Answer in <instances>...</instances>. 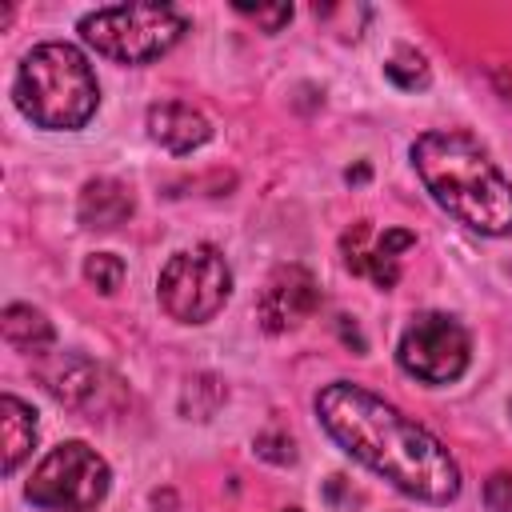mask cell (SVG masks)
<instances>
[{
	"label": "cell",
	"mask_w": 512,
	"mask_h": 512,
	"mask_svg": "<svg viewBox=\"0 0 512 512\" xmlns=\"http://www.w3.org/2000/svg\"><path fill=\"white\" fill-rule=\"evenodd\" d=\"M256 452H260L264 460H276V464L296 460V444H292V436H284V432H276V428H268V432L256 436Z\"/></svg>",
	"instance_id": "17"
},
{
	"label": "cell",
	"mask_w": 512,
	"mask_h": 512,
	"mask_svg": "<svg viewBox=\"0 0 512 512\" xmlns=\"http://www.w3.org/2000/svg\"><path fill=\"white\" fill-rule=\"evenodd\" d=\"M160 308L180 324H208L232 296V268L220 248L192 244L160 268L156 280Z\"/></svg>",
	"instance_id": "5"
},
{
	"label": "cell",
	"mask_w": 512,
	"mask_h": 512,
	"mask_svg": "<svg viewBox=\"0 0 512 512\" xmlns=\"http://www.w3.org/2000/svg\"><path fill=\"white\" fill-rule=\"evenodd\" d=\"M384 72H388V80L400 84V88H424V84H428V64H424V56L412 52V48H400V52L384 64Z\"/></svg>",
	"instance_id": "16"
},
{
	"label": "cell",
	"mask_w": 512,
	"mask_h": 512,
	"mask_svg": "<svg viewBox=\"0 0 512 512\" xmlns=\"http://www.w3.org/2000/svg\"><path fill=\"white\" fill-rule=\"evenodd\" d=\"M240 16H252V20L264 24L268 32H280V24L292 20V4H276V8H244V4H240Z\"/></svg>",
	"instance_id": "19"
},
{
	"label": "cell",
	"mask_w": 512,
	"mask_h": 512,
	"mask_svg": "<svg viewBox=\"0 0 512 512\" xmlns=\"http://www.w3.org/2000/svg\"><path fill=\"white\" fill-rule=\"evenodd\" d=\"M284 512H300V508H284Z\"/></svg>",
	"instance_id": "20"
},
{
	"label": "cell",
	"mask_w": 512,
	"mask_h": 512,
	"mask_svg": "<svg viewBox=\"0 0 512 512\" xmlns=\"http://www.w3.org/2000/svg\"><path fill=\"white\" fill-rule=\"evenodd\" d=\"M0 436H4V472L12 476L36 444V412L20 396H0Z\"/></svg>",
	"instance_id": "14"
},
{
	"label": "cell",
	"mask_w": 512,
	"mask_h": 512,
	"mask_svg": "<svg viewBox=\"0 0 512 512\" xmlns=\"http://www.w3.org/2000/svg\"><path fill=\"white\" fill-rule=\"evenodd\" d=\"M316 416L352 460L384 476L404 496L424 504H448L460 496V468L452 452L376 392L332 380L316 392Z\"/></svg>",
	"instance_id": "1"
},
{
	"label": "cell",
	"mask_w": 512,
	"mask_h": 512,
	"mask_svg": "<svg viewBox=\"0 0 512 512\" xmlns=\"http://www.w3.org/2000/svg\"><path fill=\"white\" fill-rule=\"evenodd\" d=\"M184 36L172 4H108L80 16V40L116 64H148Z\"/></svg>",
	"instance_id": "4"
},
{
	"label": "cell",
	"mask_w": 512,
	"mask_h": 512,
	"mask_svg": "<svg viewBox=\"0 0 512 512\" xmlns=\"http://www.w3.org/2000/svg\"><path fill=\"white\" fill-rule=\"evenodd\" d=\"M416 244L412 232L404 228H380L372 220H356L344 236H340V252H344V268L352 276L372 280L376 288H392L400 280V256Z\"/></svg>",
	"instance_id": "8"
},
{
	"label": "cell",
	"mask_w": 512,
	"mask_h": 512,
	"mask_svg": "<svg viewBox=\"0 0 512 512\" xmlns=\"http://www.w3.org/2000/svg\"><path fill=\"white\" fill-rule=\"evenodd\" d=\"M108 488V460L84 440H64L36 464L24 496L48 512H88L108 496Z\"/></svg>",
	"instance_id": "6"
},
{
	"label": "cell",
	"mask_w": 512,
	"mask_h": 512,
	"mask_svg": "<svg viewBox=\"0 0 512 512\" xmlns=\"http://www.w3.org/2000/svg\"><path fill=\"white\" fill-rule=\"evenodd\" d=\"M412 168L428 196L464 228L480 236L512 232V184L468 132H424L412 144Z\"/></svg>",
	"instance_id": "2"
},
{
	"label": "cell",
	"mask_w": 512,
	"mask_h": 512,
	"mask_svg": "<svg viewBox=\"0 0 512 512\" xmlns=\"http://www.w3.org/2000/svg\"><path fill=\"white\" fill-rule=\"evenodd\" d=\"M84 280H88L96 292L112 296V292L124 284V260L112 256V252H96V256L84 260Z\"/></svg>",
	"instance_id": "15"
},
{
	"label": "cell",
	"mask_w": 512,
	"mask_h": 512,
	"mask_svg": "<svg viewBox=\"0 0 512 512\" xmlns=\"http://www.w3.org/2000/svg\"><path fill=\"white\" fill-rule=\"evenodd\" d=\"M148 136H152L160 148L184 156V152H196L200 144L212 140V124H208V116L196 112L192 104L164 100V104H152V108H148Z\"/></svg>",
	"instance_id": "11"
},
{
	"label": "cell",
	"mask_w": 512,
	"mask_h": 512,
	"mask_svg": "<svg viewBox=\"0 0 512 512\" xmlns=\"http://www.w3.org/2000/svg\"><path fill=\"white\" fill-rule=\"evenodd\" d=\"M396 360L420 384H452L468 372L472 360L468 328L448 312H420L404 328L396 344Z\"/></svg>",
	"instance_id": "7"
},
{
	"label": "cell",
	"mask_w": 512,
	"mask_h": 512,
	"mask_svg": "<svg viewBox=\"0 0 512 512\" xmlns=\"http://www.w3.org/2000/svg\"><path fill=\"white\" fill-rule=\"evenodd\" d=\"M0 328H4V340L20 352H32V356H44L52 344H56V328L52 320L32 308V304H8L4 316H0Z\"/></svg>",
	"instance_id": "13"
},
{
	"label": "cell",
	"mask_w": 512,
	"mask_h": 512,
	"mask_svg": "<svg viewBox=\"0 0 512 512\" xmlns=\"http://www.w3.org/2000/svg\"><path fill=\"white\" fill-rule=\"evenodd\" d=\"M40 380L60 404L84 412H100L108 408V396H120V380L84 356H52L48 364H40Z\"/></svg>",
	"instance_id": "10"
},
{
	"label": "cell",
	"mask_w": 512,
	"mask_h": 512,
	"mask_svg": "<svg viewBox=\"0 0 512 512\" xmlns=\"http://www.w3.org/2000/svg\"><path fill=\"white\" fill-rule=\"evenodd\" d=\"M316 308H320V284H316V276L304 264H280L264 280V288H260L256 320H260L264 332L280 336V332L300 328Z\"/></svg>",
	"instance_id": "9"
},
{
	"label": "cell",
	"mask_w": 512,
	"mask_h": 512,
	"mask_svg": "<svg viewBox=\"0 0 512 512\" xmlns=\"http://www.w3.org/2000/svg\"><path fill=\"white\" fill-rule=\"evenodd\" d=\"M132 212H136L132 188L120 184V180H112V176H96V180H88V184L80 188L76 216H80V224H88V228H104V232H108V228L124 224Z\"/></svg>",
	"instance_id": "12"
},
{
	"label": "cell",
	"mask_w": 512,
	"mask_h": 512,
	"mask_svg": "<svg viewBox=\"0 0 512 512\" xmlns=\"http://www.w3.org/2000/svg\"><path fill=\"white\" fill-rule=\"evenodd\" d=\"M12 100L36 128L72 132L92 120L100 104V84L80 48L64 40H48L20 60L12 80Z\"/></svg>",
	"instance_id": "3"
},
{
	"label": "cell",
	"mask_w": 512,
	"mask_h": 512,
	"mask_svg": "<svg viewBox=\"0 0 512 512\" xmlns=\"http://www.w3.org/2000/svg\"><path fill=\"white\" fill-rule=\"evenodd\" d=\"M484 504L492 512H512V472H492L484 480Z\"/></svg>",
	"instance_id": "18"
}]
</instances>
